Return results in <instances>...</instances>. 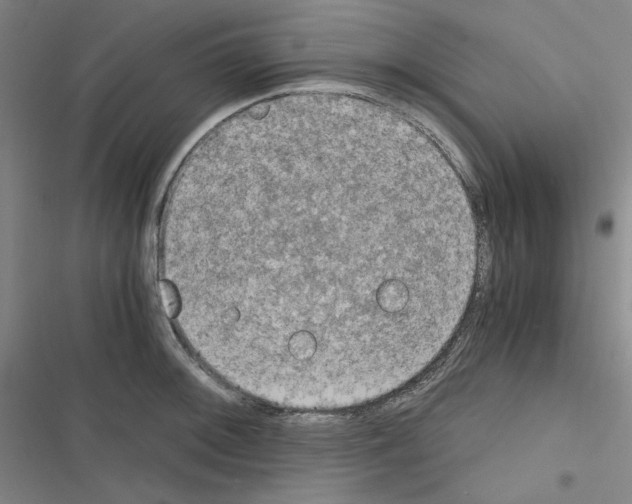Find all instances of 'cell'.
Listing matches in <instances>:
<instances>
[{
  "instance_id": "6da1fadb",
  "label": "cell",
  "mask_w": 632,
  "mask_h": 504,
  "mask_svg": "<svg viewBox=\"0 0 632 504\" xmlns=\"http://www.w3.org/2000/svg\"><path fill=\"white\" fill-rule=\"evenodd\" d=\"M161 260L181 321L226 371L297 401L363 396L421 366L451 337L475 262L422 178L322 134L192 178Z\"/></svg>"
}]
</instances>
